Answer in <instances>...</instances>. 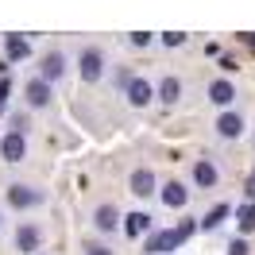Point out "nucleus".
I'll return each mask as SVG.
<instances>
[{
	"mask_svg": "<svg viewBox=\"0 0 255 255\" xmlns=\"http://www.w3.org/2000/svg\"><path fill=\"white\" fill-rule=\"evenodd\" d=\"M23 155H27V139H23L19 131H8V135L0 139V159L4 162H23Z\"/></svg>",
	"mask_w": 255,
	"mask_h": 255,
	"instance_id": "f257e3e1",
	"label": "nucleus"
},
{
	"mask_svg": "<svg viewBox=\"0 0 255 255\" xmlns=\"http://www.w3.org/2000/svg\"><path fill=\"white\" fill-rule=\"evenodd\" d=\"M78 66H81V78L85 81H97L101 74H105V54L101 50H81V58H78Z\"/></svg>",
	"mask_w": 255,
	"mask_h": 255,
	"instance_id": "f03ea898",
	"label": "nucleus"
},
{
	"mask_svg": "<svg viewBox=\"0 0 255 255\" xmlns=\"http://www.w3.org/2000/svg\"><path fill=\"white\" fill-rule=\"evenodd\" d=\"M8 201H12L16 209H31V205L43 201V193L31 190V186H23V182H16V186H8Z\"/></svg>",
	"mask_w": 255,
	"mask_h": 255,
	"instance_id": "7ed1b4c3",
	"label": "nucleus"
},
{
	"mask_svg": "<svg viewBox=\"0 0 255 255\" xmlns=\"http://www.w3.org/2000/svg\"><path fill=\"white\" fill-rule=\"evenodd\" d=\"M124 93H128V101H131L135 109H143V105H151V97H159L151 89V81H143V78H131V85H128Z\"/></svg>",
	"mask_w": 255,
	"mask_h": 255,
	"instance_id": "20e7f679",
	"label": "nucleus"
},
{
	"mask_svg": "<svg viewBox=\"0 0 255 255\" xmlns=\"http://www.w3.org/2000/svg\"><path fill=\"white\" fill-rule=\"evenodd\" d=\"M174 248H178L174 228H170V232H151V240H147V252H143V255H166V252H174Z\"/></svg>",
	"mask_w": 255,
	"mask_h": 255,
	"instance_id": "39448f33",
	"label": "nucleus"
},
{
	"mask_svg": "<svg viewBox=\"0 0 255 255\" xmlns=\"http://www.w3.org/2000/svg\"><path fill=\"white\" fill-rule=\"evenodd\" d=\"M27 105H31V109H47L50 105V85L43 78L27 81Z\"/></svg>",
	"mask_w": 255,
	"mask_h": 255,
	"instance_id": "423d86ee",
	"label": "nucleus"
},
{
	"mask_svg": "<svg viewBox=\"0 0 255 255\" xmlns=\"http://www.w3.org/2000/svg\"><path fill=\"white\" fill-rule=\"evenodd\" d=\"M128 186H131V193H135V197H151L159 182H155V174L143 166V170H135V174H131V182H128Z\"/></svg>",
	"mask_w": 255,
	"mask_h": 255,
	"instance_id": "0eeeda50",
	"label": "nucleus"
},
{
	"mask_svg": "<svg viewBox=\"0 0 255 255\" xmlns=\"http://www.w3.org/2000/svg\"><path fill=\"white\" fill-rule=\"evenodd\" d=\"M62 74H66V58H62V50H50L47 58H43V81L50 85V81H58Z\"/></svg>",
	"mask_w": 255,
	"mask_h": 255,
	"instance_id": "6e6552de",
	"label": "nucleus"
},
{
	"mask_svg": "<svg viewBox=\"0 0 255 255\" xmlns=\"http://www.w3.org/2000/svg\"><path fill=\"white\" fill-rule=\"evenodd\" d=\"M124 232L128 236H147V232H155V224H151L147 213H128L124 217Z\"/></svg>",
	"mask_w": 255,
	"mask_h": 255,
	"instance_id": "1a4fd4ad",
	"label": "nucleus"
},
{
	"mask_svg": "<svg viewBox=\"0 0 255 255\" xmlns=\"http://www.w3.org/2000/svg\"><path fill=\"white\" fill-rule=\"evenodd\" d=\"M4 50H8V62H19V58L31 54V43L23 35H4Z\"/></svg>",
	"mask_w": 255,
	"mask_h": 255,
	"instance_id": "9d476101",
	"label": "nucleus"
},
{
	"mask_svg": "<svg viewBox=\"0 0 255 255\" xmlns=\"http://www.w3.org/2000/svg\"><path fill=\"white\" fill-rule=\"evenodd\" d=\"M190 201V190L182 186V182H170V186H162V205H170V209H182Z\"/></svg>",
	"mask_w": 255,
	"mask_h": 255,
	"instance_id": "9b49d317",
	"label": "nucleus"
},
{
	"mask_svg": "<svg viewBox=\"0 0 255 255\" xmlns=\"http://www.w3.org/2000/svg\"><path fill=\"white\" fill-rule=\"evenodd\" d=\"M93 224L101 228V232H116V228H120V213H116L112 205H101L93 213Z\"/></svg>",
	"mask_w": 255,
	"mask_h": 255,
	"instance_id": "f8f14e48",
	"label": "nucleus"
},
{
	"mask_svg": "<svg viewBox=\"0 0 255 255\" xmlns=\"http://www.w3.org/2000/svg\"><path fill=\"white\" fill-rule=\"evenodd\" d=\"M217 131H221L224 139H236L240 131H244V120H240L236 112H224L221 120H217Z\"/></svg>",
	"mask_w": 255,
	"mask_h": 255,
	"instance_id": "ddd939ff",
	"label": "nucleus"
},
{
	"mask_svg": "<svg viewBox=\"0 0 255 255\" xmlns=\"http://www.w3.org/2000/svg\"><path fill=\"white\" fill-rule=\"evenodd\" d=\"M232 97H236L232 81H213V85H209V101H213V105H232Z\"/></svg>",
	"mask_w": 255,
	"mask_h": 255,
	"instance_id": "4468645a",
	"label": "nucleus"
},
{
	"mask_svg": "<svg viewBox=\"0 0 255 255\" xmlns=\"http://www.w3.org/2000/svg\"><path fill=\"white\" fill-rule=\"evenodd\" d=\"M16 244H19V252H35V248H39V228H35V224H23L16 232Z\"/></svg>",
	"mask_w": 255,
	"mask_h": 255,
	"instance_id": "2eb2a0df",
	"label": "nucleus"
},
{
	"mask_svg": "<svg viewBox=\"0 0 255 255\" xmlns=\"http://www.w3.org/2000/svg\"><path fill=\"white\" fill-rule=\"evenodd\" d=\"M217 166H213V162H197V166H193V182H197V186H217Z\"/></svg>",
	"mask_w": 255,
	"mask_h": 255,
	"instance_id": "dca6fc26",
	"label": "nucleus"
},
{
	"mask_svg": "<svg viewBox=\"0 0 255 255\" xmlns=\"http://www.w3.org/2000/svg\"><path fill=\"white\" fill-rule=\"evenodd\" d=\"M178 97H182V81H178V78H162V85H159V101L174 105Z\"/></svg>",
	"mask_w": 255,
	"mask_h": 255,
	"instance_id": "f3484780",
	"label": "nucleus"
},
{
	"mask_svg": "<svg viewBox=\"0 0 255 255\" xmlns=\"http://www.w3.org/2000/svg\"><path fill=\"white\" fill-rule=\"evenodd\" d=\"M236 224H240V232H244V236H248V232H255V205H252V201L236 209Z\"/></svg>",
	"mask_w": 255,
	"mask_h": 255,
	"instance_id": "a211bd4d",
	"label": "nucleus"
},
{
	"mask_svg": "<svg viewBox=\"0 0 255 255\" xmlns=\"http://www.w3.org/2000/svg\"><path fill=\"white\" fill-rule=\"evenodd\" d=\"M228 213H232L228 205H213V209H209V213H205V217H201L197 224H201V228H217V224H221L224 217H228Z\"/></svg>",
	"mask_w": 255,
	"mask_h": 255,
	"instance_id": "6ab92c4d",
	"label": "nucleus"
},
{
	"mask_svg": "<svg viewBox=\"0 0 255 255\" xmlns=\"http://www.w3.org/2000/svg\"><path fill=\"white\" fill-rule=\"evenodd\" d=\"M193 228H197V224H193V221H182V224H178V228H174V240H178V244H186V240L193 236Z\"/></svg>",
	"mask_w": 255,
	"mask_h": 255,
	"instance_id": "aec40b11",
	"label": "nucleus"
},
{
	"mask_svg": "<svg viewBox=\"0 0 255 255\" xmlns=\"http://www.w3.org/2000/svg\"><path fill=\"white\" fill-rule=\"evenodd\" d=\"M162 43H166V47H182L186 35H182V31H162Z\"/></svg>",
	"mask_w": 255,
	"mask_h": 255,
	"instance_id": "412c9836",
	"label": "nucleus"
},
{
	"mask_svg": "<svg viewBox=\"0 0 255 255\" xmlns=\"http://www.w3.org/2000/svg\"><path fill=\"white\" fill-rule=\"evenodd\" d=\"M248 252H252V248H248V240H244V236L228 244V255H248Z\"/></svg>",
	"mask_w": 255,
	"mask_h": 255,
	"instance_id": "4be33fe9",
	"label": "nucleus"
},
{
	"mask_svg": "<svg viewBox=\"0 0 255 255\" xmlns=\"http://www.w3.org/2000/svg\"><path fill=\"white\" fill-rule=\"evenodd\" d=\"M8 93H12V85H8V78H0V112L8 109Z\"/></svg>",
	"mask_w": 255,
	"mask_h": 255,
	"instance_id": "5701e85b",
	"label": "nucleus"
},
{
	"mask_svg": "<svg viewBox=\"0 0 255 255\" xmlns=\"http://www.w3.org/2000/svg\"><path fill=\"white\" fill-rule=\"evenodd\" d=\"M131 43H135V47H147V43H151V35H147V31H131Z\"/></svg>",
	"mask_w": 255,
	"mask_h": 255,
	"instance_id": "b1692460",
	"label": "nucleus"
},
{
	"mask_svg": "<svg viewBox=\"0 0 255 255\" xmlns=\"http://www.w3.org/2000/svg\"><path fill=\"white\" fill-rule=\"evenodd\" d=\"M85 255H112V252L105 248V244H89V248H85Z\"/></svg>",
	"mask_w": 255,
	"mask_h": 255,
	"instance_id": "393cba45",
	"label": "nucleus"
},
{
	"mask_svg": "<svg viewBox=\"0 0 255 255\" xmlns=\"http://www.w3.org/2000/svg\"><path fill=\"white\" fill-rule=\"evenodd\" d=\"M244 193H248V201H252V205H255V174L248 178V186H244Z\"/></svg>",
	"mask_w": 255,
	"mask_h": 255,
	"instance_id": "a878e982",
	"label": "nucleus"
},
{
	"mask_svg": "<svg viewBox=\"0 0 255 255\" xmlns=\"http://www.w3.org/2000/svg\"><path fill=\"white\" fill-rule=\"evenodd\" d=\"M221 70H228V74H232V70H240V66H236V58H228V54H224V58H221Z\"/></svg>",
	"mask_w": 255,
	"mask_h": 255,
	"instance_id": "bb28decb",
	"label": "nucleus"
},
{
	"mask_svg": "<svg viewBox=\"0 0 255 255\" xmlns=\"http://www.w3.org/2000/svg\"><path fill=\"white\" fill-rule=\"evenodd\" d=\"M240 39H244V43H248V50H252V54H255V31H248V35H240Z\"/></svg>",
	"mask_w": 255,
	"mask_h": 255,
	"instance_id": "cd10ccee",
	"label": "nucleus"
}]
</instances>
